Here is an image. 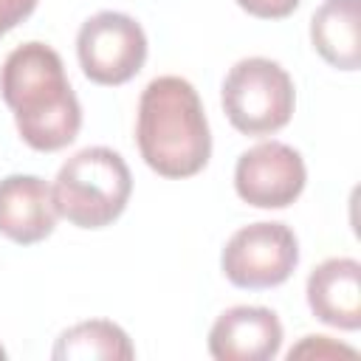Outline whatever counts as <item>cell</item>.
Wrapping results in <instances>:
<instances>
[{
    "label": "cell",
    "instance_id": "6da1fadb",
    "mask_svg": "<svg viewBox=\"0 0 361 361\" xmlns=\"http://www.w3.org/2000/svg\"><path fill=\"white\" fill-rule=\"evenodd\" d=\"M0 96L14 113L20 138L37 152H56L76 141L82 104L68 82L62 56L45 42L17 45L0 68Z\"/></svg>",
    "mask_w": 361,
    "mask_h": 361
},
{
    "label": "cell",
    "instance_id": "7a4b0ae2",
    "mask_svg": "<svg viewBox=\"0 0 361 361\" xmlns=\"http://www.w3.org/2000/svg\"><path fill=\"white\" fill-rule=\"evenodd\" d=\"M135 144L144 164L169 180L206 169L212 133L195 85L183 76H155L138 99Z\"/></svg>",
    "mask_w": 361,
    "mask_h": 361
},
{
    "label": "cell",
    "instance_id": "3957f363",
    "mask_svg": "<svg viewBox=\"0 0 361 361\" xmlns=\"http://www.w3.org/2000/svg\"><path fill=\"white\" fill-rule=\"evenodd\" d=\"M51 195L59 217L93 231L124 214L133 195V175L116 149L85 147L59 166Z\"/></svg>",
    "mask_w": 361,
    "mask_h": 361
},
{
    "label": "cell",
    "instance_id": "277c9868",
    "mask_svg": "<svg viewBox=\"0 0 361 361\" xmlns=\"http://www.w3.org/2000/svg\"><path fill=\"white\" fill-rule=\"evenodd\" d=\"M220 104L231 127L243 135L279 133L296 107L290 73L268 56H245L234 62L220 87Z\"/></svg>",
    "mask_w": 361,
    "mask_h": 361
},
{
    "label": "cell",
    "instance_id": "5b68a950",
    "mask_svg": "<svg viewBox=\"0 0 361 361\" xmlns=\"http://www.w3.org/2000/svg\"><path fill=\"white\" fill-rule=\"evenodd\" d=\"M299 265V240L288 223L259 220L237 228L220 254L223 276L243 290H268L290 279Z\"/></svg>",
    "mask_w": 361,
    "mask_h": 361
},
{
    "label": "cell",
    "instance_id": "8992f818",
    "mask_svg": "<svg viewBox=\"0 0 361 361\" xmlns=\"http://www.w3.org/2000/svg\"><path fill=\"white\" fill-rule=\"evenodd\" d=\"M147 48L141 23L124 11H99L87 17L76 34L79 68L102 87L127 85L144 68Z\"/></svg>",
    "mask_w": 361,
    "mask_h": 361
},
{
    "label": "cell",
    "instance_id": "52a82bcc",
    "mask_svg": "<svg viewBox=\"0 0 361 361\" xmlns=\"http://www.w3.org/2000/svg\"><path fill=\"white\" fill-rule=\"evenodd\" d=\"M307 183L305 158L285 141H259L234 164V192L254 209H288Z\"/></svg>",
    "mask_w": 361,
    "mask_h": 361
},
{
    "label": "cell",
    "instance_id": "ba28073f",
    "mask_svg": "<svg viewBox=\"0 0 361 361\" xmlns=\"http://www.w3.org/2000/svg\"><path fill=\"white\" fill-rule=\"evenodd\" d=\"M282 338V322L271 307L234 305L214 319L209 355L214 361H271L279 355Z\"/></svg>",
    "mask_w": 361,
    "mask_h": 361
},
{
    "label": "cell",
    "instance_id": "9c48e42d",
    "mask_svg": "<svg viewBox=\"0 0 361 361\" xmlns=\"http://www.w3.org/2000/svg\"><path fill=\"white\" fill-rule=\"evenodd\" d=\"M305 296L319 322L355 333L361 327V262L353 257L319 262L307 276Z\"/></svg>",
    "mask_w": 361,
    "mask_h": 361
},
{
    "label": "cell",
    "instance_id": "30bf717a",
    "mask_svg": "<svg viewBox=\"0 0 361 361\" xmlns=\"http://www.w3.org/2000/svg\"><path fill=\"white\" fill-rule=\"evenodd\" d=\"M56 206L39 175H6L0 180V234L17 245H34L54 234Z\"/></svg>",
    "mask_w": 361,
    "mask_h": 361
},
{
    "label": "cell",
    "instance_id": "8fae6325",
    "mask_svg": "<svg viewBox=\"0 0 361 361\" xmlns=\"http://www.w3.org/2000/svg\"><path fill=\"white\" fill-rule=\"evenodd\" d=\"M313 51L336 71L361 68V0H324L310 17Z\"/></svg>",
    "mask_w": 361,
    "mask_h": 361
},
{
    "label": "cell",
    "instance_id": "7c38bea8",
    "mask_svg": "<svg viewBox=\"0 0 361 361\" xmlns=\"http://www.w3.org/2000/svg\"><path fill=\"white\" fill-rule=\"evenodd\" d=\"M54 361H73V358H104V361H130L135 358V347L124 327L110 319H87L59 333L54 350Z\"/></svg>",
    "mask_w": 361,
    "mask_h": 361
},
{
    "label": "cell",
    "instance_id": "4fadbf2b",
    "mask_svg": "<svg viewBox=\"0 0 361 361\" xmlns=\"http://www.w3.org/2000/svg\"><path fill=\"white\" fill-rule=\"evenodd\" d=\"M341 355L355 358L358 353L353 347L341 344V341H333L330 336H305L296 347L288 350V358L290 361L293 358H316V361H322V358H341Z\"/></svg>",
    "mask_w": 361,
    "mask_h": 361
},
{
    "label": "cell",
    "instance_id": "5bb4252c",
    "mask_svg": "<svg viewBox=\"0 0 361 361\" xmlns=\"http://www.w3.org/2000/svg\"><path fill=\"white\" fill-rule=\"evenodd\" d=\"M302 0H237V6L257 20H285L299 8Z\"/></svg>",
    "mask_w": 361,
    "mask_h": 361
},
{
    "label": "cell",
    "instance_id": "9a60e30c",
    "mask_svg": "<svg viewBox=\"0 0 361 361\" xmlns=\"http://www.w3.org/2000/svg\"><path fill=\"white\" fill-rule=\"evenodd\" d=\"M39 0H0V37L34 14Z\"/></svg>",
    "mask_w": 361,
    "mask_h": 361
},
{
    "label": "cell",
    "instance_id": "2e32d148",
    "mask_svg": "<svg viewBox=\"0 0 361 361\" xmlns=\"http://www.w3.org/2000/svg\"><path fill=\"white\" fill-rule=\"evenodd\" d=\"M3 358H6V350H3V344H0V361H3Z\"/></svg>",
    "mask_w": 361,
    "mask_h": 361
}]
</instances>
